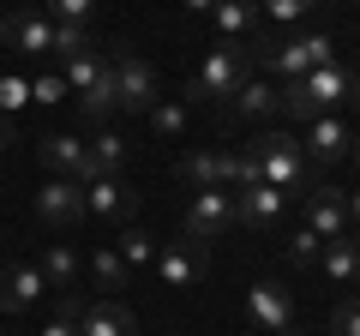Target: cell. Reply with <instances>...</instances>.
Here are the masks:
<instances>
[{
  "label": "cell",
  "instance_id": "obj_1",
  "mask_svg": "<svg viewBox=\"0 0 360 336\" xmlns=\"http://www.w3.org/2000/svg\"><path fill=\"white\" fill-rule=\"evenodd\" d=\"M252 66H264V72H276V78H307V72H319V66H330L336 60V37L330 30H307V37H276V30H264L258 25L252 30Z\"/></svg>",
  "mask_w": 360,
  "mask_h": 336
},
{
  "label": "cell",
  "instance_id": "obj_2",
  "mask_svg": "<svg viewBox=\"0 0 360 336\" xmlns=\"http://www.w3.org/2000/svg\"><path fill=\"white\" fill-rule=\"evenodd\" d=\"M246 78H252V49H246V42H217V49L205 54V66H198V72L186 78V91H180V103H186V108H205V103H229V96L240 91Z\"/></svg>",
  "mask_w": 360,
  "mask_h": 336
},
{
  "label": "cell",
  "instance_id": "obj_3",
  "mask_svg": "<svg viewBox=\"0 0 360 336\" xmlns=\"http://www.w3.org/2000/svg\"><path fill=\"white\" fill-rule=\"evenodd\" d=\"M246 150L258 156V174H264L270 186H283V193H312V162H307V150H300V138H288V132H258Z\"/></svg>",
  "mask_w": 360,
  "mask_h": 336
},
{
  "label": "cell",
  "instance_id": "obj_4",
  "mask_svg": "<svg viewBox=\"0 0 360 336\" xmlns=\"http://www.w3.org/2000/svg\"><path fill=\"white\" fill-rule=\"evenodd\" d=\"M108 78L120 91V115H150L156 103V66L132 42H108Z\"/></svg>",
  "mask_w": 360,
  "mask_h": 336
},
{
  "label": "cell",
  "instance_id": "obj_5",
  "mask_svg": "<svg viewBox=\"0 0 360 336\" xmlns=\"http://www.w3.org/2000/svg\"><path fill=\"white\" fill-rule=\"evenodd\" d=\"M234 228H240V222H234V193L229 186H210V193H193L186 222H180V240L210 246V240H222V234H234Z\"/></svg>",
  "mask_w": 360,
  "mask_h": 336
},
{
  "label": "cell",
  "instance_id": "obj_6",
  "mask_svg": "<svg viewBox=\"0 0 360 336\" xmlns=\"http://www.w3.org/2000/svg\"><path fill=\"white\" fill-rule=\"evenodd\" d=\"M37 156H42L49 174H60V181H96L90 138H78V132H42V138H37Z\"/></svg>",
  "mask_w": 360,
  "mask_h": 336
},
{
  "label": "cell",
  "instance_id": "obj_7",
  "mask_svg": "<svg viewBox=\"0 0 360 336\" xmlns=\"http://www.w3.org/2000/svg\"><path fill=\"white\" fill-rule=\"evenodd\" d=\"M156 276H162V288H198L210 271V246H193V240H168L156 246Z\"/></svg>",
  "mask_w": 360,
  "mask_h": 336
},
{
  "label": "cell",
  "instance_id": "obj_8",
  "mask_svg": "<svg viewBox=\"0 0 360 336\" xmlns=\"http://www.w3.org/2000/svg\"><path fill=\"white\" fill-rule=\"evenodd\" d=\"M90 210H84V181H60V174H54L49 186H42L37 193V222L42 228H78V222H84Z\"/></svg>",
  "mask_w": 360,
  "mask_h": 336
},
{
  "label": "cell",
  "instance_id": "obj_9",
  "mask_svg": "<svg viewBox=\"0 0 360 336\" xmlns=\"http://www.w3.org/2000/svg\"><path fill=\"white\" fill-rule=\"evenodd\" d=\"M246 318H252L258 336L295 330V295H288L283 283H252V288H246Z\"/></svg>",
  "mask_w": 360,
  "mask_h": 336
},
{
  "label": "cell",
  "instance_id": "obj_10",
  "mask_svg": "<svg viewBox=\"0 0 360 336\" xmlns=\"http://www.w3.org/2000/svg\"><path fill=\"white\" fill-rule=\"evenodd\" d=\"M0 42L13 54H54V25L37 6H13V13L0 18Z\"/></svg>",
  "mask_w": 360,
  "mask_h": 336
},
{
  "label": "cell",
  "instance_id": "obj_11",
  "mask_svg": "<svg viewBox=\"0 0 360 336\" xmlns=\"http://www.w3.org/2000/svg\"><path fill=\"white\" fill-rule=\"evenodd\" d=\"M84 210H90V217H103V222H120V228H127L132 210H139V193H132L120 174H96V181H84Z\"/></svg>",
  "mask_w": 360,
  "mask_h": 336
},
{
  "label": "cell",
  "instance_id": "obj_12",
  "mask_svg": "<svg viewBox=\"0 0 360 336\" xmlns=\"http://www.w3.org/2000/svg\"><path fill=\"white\" fill-rule=\"evenodd\" d=\"M348 144H354V132H348L342 115H319V120H307V127H300V150H307L312 168H319V162H342Z\"/></svg>",
  "mask_w": 360,
  "mask_h": 336
},
{
  "label": "cell",
  "instance_id": "obj_13",
  "mask_svg": "<svg viewBox=\"0 0 360 336\" xmlns=\"http://www.w3.org/2000/svg\"><path fill=\"white\" fill-rule=\"evenodd\" d=\"M42 295H49V283H42V271H37L30 259H18V264H6V271H0V312H6V318L30 312Z\"/></svg>",
  "mask_w": 360,
  "mask_h": 336
},
{
  "label": "cell",
  "instance_id": "obj_14",
  "mask_svg": "<svg viewBox=\"0 0 360 336\" xmlns=\"http://www.w3.org/2000/svg\"><path fill=\"white\" fill-rule=\"evenodd\" d=\"M283 210H288V193L270 186V181L234 193V222H240V228H270V222H283Z\"/></svg>",
  "mask_w": 360,
  "mask_h": 336
},
{
  "label": "cell",
  "instance_id": "obj_15",
  "mask_svg": "<svg viewBox=\"0 0 360 336\" xmlns=\"http://www.w3.org/2000/svg\"><path fill=\"white\" fill-rule=\"evenodd\" d=\"M78 336H139V318H132L115 295L78 300Z\"/></svg>",
  "mask_w": 360,
  "mask_h": 336
},
{
  "label": "cell",
  "instance_id": "obj_16",
  "mask_svg": "<svg viewBox=\"0 0 360 336\" xmlns=\"http://www.w3.org/2000/svg\"><path fill=\"white\" fill-rule=\"evenodd\" d=\"M180 181L210 193V186H229L234 193V150H186L180 156Z\"/></svg>",
  "mask_w": 360,
  "mask_h": 336
},
{
  "label": "cell",
  "instance_id": "obj_17",
  "mask_svg": "<svg viewBox=\"0 0 360 336\" xmlns=\"http://www.w3.org/2000/svg\"><path fill=\"white\" fill-rule=\"evenodd\" d=\"M307 228H312V234H324V240H342V234H348L342 186H312V193H307Z\"/></svg>",
  "mask_w": 360,
  "mask_h": 336
},
{
  "label": "cell",
  "instance_id": "obj_18",
  "mask_svg": "<svg viewBox=\"0 0 360 336\" xmlns=\"http://www.w3.org/2000/svg\"><path fill=\"white\" fill-rule=\"evenodd\" d=\"M222 115H229V120H246V127H258V120H270V115H283V103H276V84H264V78H246L240 91L222 103Z\"/></svg>",
  "mask_w": 360,
  "mask_h": 336
},
{
  "label": "cell",
  "instance_id": "obj_19",
  "mask_svg": "<svg viewBox=\"0 0 360 336\" xmlns=\"http://www.w3.org/2000/svg\"><path fill=\"white\" fill-rule=\"evenodd\" d=\"M37 271H42V283H49V288L72 295L78 276H84V252H78L72 240H49V246H42V259H37Z\"/></svg>",
  "mask_w": 360,
  "mask_h": 336
},
{
  "label": "cell",
  "instance_id": "obj_20",
  "mask_svg": "<svg viewBox=\"0 0 360 336\" xmlns=\"http://www.w3.org/2000/svg\"><path fill=\"white\" fill-rule=\"evenodd\" d=\"M84 276L96 288H108V295H120V288L132 283V264L115 252V240H103V246H90V252H84Z\"/></svg>",
  "mask_w": 360,
  "mask_h": 336
},
{
  "label": "cell",
  "instance_id": "obj_21",
  "mask_svg": "<svg viewBox=\"0 0 360 336\" xmlns=\"http://www.w3.org/2000/svg\"><path fill=\"white\" fill-rule=\"evenodd\" d=\"M210 25L222 30V42H246L264 25V13H258V0H217V6H210Z\"/></svg>",
  "mask_w": 360,
  "mask_h": 336
},
{
  "label": "cell",
  "instance_id": "obj_22",
  "mask_svg": "<svg viewBox=\"0 0 360 336\" xmlns=\"http://www.w3.org/2000/svg\"><path fill=\"white\" fill-rule=\"evenodd\" d=\"M103 72H108V49H103V42H96V49H84V54H72V60H66V91H72V96H84L90 91V84H103Z\"/></svg>",
  "mask_w": 360,
  "mask_h": 336
},
{
  "label": "cell",
  "instance_id": "obj_23",
  "mask_svg": "<svg viewBox=\"0 0 360 336\" xmlns=\"http://www.w3.org/2000/svg\"><path fill=\"white\" fill-rule=\"evenodd\" d=\"M319 264H324V276L330 283H360V240H324V252H319Z\"/></svg>",
  "mask_w": 360,
  "mask_h": 336
},
{
  "label": "cell",
  "instance_id": "obj_24",
  "mask_svg": "<svg viewBox=\"0 0 360 336\" xmlns=\"http://www.w3.org/2000/svg\"><path fill=\"white\" fill-rule=\"evenodd\" d=\"M90 162H96V174H120V168H127V138H120L115 127H103L90 138Z\"/></svg>",
  "mask_w": 360,
  "mask_h": 336
},
{
  "label": "cell",
  "instance_id": "obj_25",
  "mask_svg": "<svg viewBox=\"0 0 360 336\" xmlns=\"http://www.w3.org/2000/svg\"><path fill=\"white\" fill-rule=\"evenodd\" d=\"M78 108H84V120H96V127H108V115H120V91H115V78L103 72V84H90V91L78 96Z\"/></svg>",
  "mask_w": 360,
  "mask_h": 336
},
{
  "label": "cell",
  "instance_id": "obj_26",
  "mask_svg": "<svg viewBox=\"0 0 360 336\" xmlns=\"http://www.w3.org/2000/svg\"><path fill=\"white\" fill-rule=\"evenodd\" d=\"M25 6H37L49 25H90L96 18V0H25Z\"/></svg>",
  "mask_w": 360,
  "mask_h": 336
},
{
  "label": "cell",
  "instance_id": "obj_27",
  "mask_svg": "<svg viewBox=\"0 0 360 336\" xmlns=\"http://www.w3.org/2000/svg\"><path fill=\"white\" fill-rule=\"evenodd\" d=\"M150 132L156 138H180L186 132V103L180 96H156L150 103Z\"/></svg>",
  "mask_w": 360,
  "mask_h": 336
},
{
  "label": "cell",
  "instance_id": "obj_28",
  "mask_svg": "<svg viewBox=\"0 0 360 336\" xmlns=\"http://www.w3.org/2000/svg\"><path fill=\"white\" fill-rule=\"evenodd\" d=\"M115 252H120V259L132 264V271H144V264H156V240H150V234H144V228H132V222H127V228H120Z\"/></svg>",
  "mask_w": 360,
  "mask_h": 336
},
{
  "label": "cell",
  "instance_id": "obj_29",
  "mask_svg": "<svg viewBox=\"0 0 360 336\" xmlns=\"http://www.w3.org/2000/svg\"><path fill=\"white\" fill-rule=\"evenodd\" d=\"M324 0H258V13L270 18V25H300L307 13H319Z\"/></svg>",
  "mask_w": 360,
  "mask_h": 336
},
{
  "label": "cell",
  "instance_id": "obj_30",
  "mask_svg": "<svg viewBox=\"0 0 360 336\" xmlns=\"http://www.w3.org/2000/svg\"><path fill=\"white\" fill-rule=\"evenodd\" d=\"M96 49V37H90V25H54V54L60 60H72V54Z\"/></svg>",
  "mask_w": 360,
  "mask_h": 336
},
{
  "label": "cell",
  "instance_id": "obj_31",
  "mask_svg": "<svg viewBox=\"0 0 360 336\" xmlns=\"http://www.w3.org/2000/svg\"><path fill=\"white\" fill-rule=\"evenodd\" d=\"M66 96H72V91H66V78H60V72H42V78H30V103H37V108H60Z\"/></svg>",
  "mask_w": 360,
  "mask_h": 336
},
{
  "label": "cell",
  "instance_id": "obj_32",
  "mask_svg": "<svg viewBox=\"0 0 360 336\" xmlns=\"http://www.w3.org/2000/svg\"><path fill=\"white\" fill-rule=\"evenodd\" d=\"M283 252H288V264H319V252H324V234H312V228H295Z\"/></svg>",
  "mask_w": 360,
  "mask_h": 336
},
{
  "label": "cell",
  "instance_id": "obj_33",
  "mask_svg": "<svg viewBox=\"0 0 360 336\" xmlns=\"http://www.w3.org/2000/svg\"><path fill=\"white\" fill-rule=\"evenodd\" d=\"M25 103H30V78H18V72H0V115L13 120Z\"/></svg>",
  "mask_w": 360,
  "mask_h": 336
},
{
  "label": "cell",
  "instance_id": "obj_34",
  "mask_svg": "<svg viewBox=\"0 0 360 336\" xmlns=\"http://www.w3.org/2000/svg\"><path fill=\"white\" fill-rule=\"evenodd\" d=\"M330 330H336V336H360V295L336 300V312H330Z\"/></svg>",
  "mask_w": 360,
  "mask_h": 336
},
{
  "label": "cell",
  "instance_id": "obj_35",
  "mask_svg": "<svg viewBox=\"0 0 360 336\" xmlns=\"http://www.w3.org/2000/svg\"><path fill=\"white\" fill-rule=\"evenodd\" d=\"M342 205H348V222L360 228V186H354V193H342Z\"/></svg>",
  "mask_w": 360,
  "mask_h": 336
},
{
  "label": "cell",
  "instance_id": "obj_36",
  "mask_svg": "<svg viewBox=\"0 0 360 336\" xmlns=\"http://www.w3.org/2000/svg\"><path fill=\"white\" fill-rule=\"evenodd\" d=\"M180 6H186V13H210V6H217V0H180Z\"/></svg>",
  "mask_w": 360,
  "mask_h": 336
},
{
  "label": "cell",
  "instance_id": "obj_37",
  "mask_svg": "<svg viewBox=\"0 0 360 336\" xmlns=\"http://www.w3.org/2000/svg\"><path fill=\"white\" fill-rule=\"evenodd\" d=\"M6 144H13V120L0 115V150H6Z\"/></svg>",
  "mask_w": 360,
  "mask_h": 336
},
{
  "label": "cell",
  "instance_id": "obj_38",
  "mask_svg": "<svg viewBox=\"0 0 360 336\" xmlns=\"http://www.w3.org/2000/svg\"><path fill=\"white\" fill-rule=\"evenodd\" d=\"M348 108H360V72H354V96H348Z\"/></svg>",
  "mask_w": 360,
  "mask_h": 336
},
{
  "label": "cell",
  "instance_id": "obj_39",
  "mask_svg": "<svg viewBox=\"0 0 360 336\" xmlns=\"http://www.w3.org/2000/svg\"><path fill=\"white\" fill-rule=\"evenodd\" d=\"M348 156H354V168H360V132H354V144H348Z\"/></svg>",
  "mask_w": 360,
  "mask_h": 336
},
{
  "label": "cell",
  "instance_id": "obj_40",
  "mask_svg": "<svg viewBox=\"0 0 360 336\" xmlns=\"http://www.w3.org/2000/svg\"><path fill=\"white\" fill-rule=\"evenodd\" d=\"M276 336H295V330H276Z\"/></svg>",
  "mask_w": 360,
  "mask_h": 336
},
{
  "label": "cell",
  "instance_id": "obj_41",
  "mask_svg": "<svg viewBox=\"0 0 360 336\" xmlns=\"http://www.w3.org/2000/svg\"><path fill=\"white\" fill-rule=\"evenodd\" d=\"M354 13H360V0H354Z\"/></svg>",
  "mask_w": 360,
  "mask_h": 336
},
{
  "label": "cell",
  "instance_id": "obj_42",
  "mask_svg": "<svg viewBox=\"0 0 360 336\" xmlns=\"http://www.w3.org/2000/svg\"><path fill=\"white\" fill-rule=\"evenodd\" d=\"M0 336H13V330H0Z\"/></svg>",
  "mask_w": 360,
  "mask_h": 336
}]
</instances>
